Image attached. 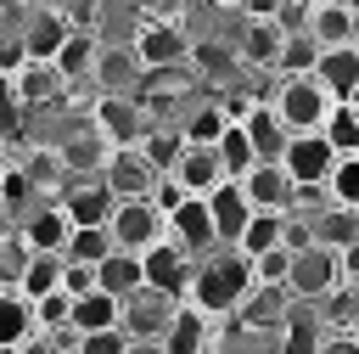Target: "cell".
<instances>
[{
  "instance_id": "obj_5",
  "label": "cell",
  "mask_w": 359,
  "mask_h": 354,
  "mask_svg": "<svg viewBox=\"0 0 359 354\" xmlns=\"http://www.w3.org/2000/svg\"><path fill=\"white\" fill-rule=\"evenodd\" d=\"M348 287V275H342V253H331V247H309V253H297L292 258V281H286V292L297 298V303H325V298H337Z\"/></svg>"
},
{
  "instance_id": "obj_45",
  "label": "cell",
  "mask_w": 359,
  "mask_h": 354,
  "mask_svg": "<svg viewBox=\"0 0 359 354\" xmlns=\"http://www.w3.org/2000/svg\"><path fill=\"white\" fill-rule=\"evenodd\" d=\"M22 96H17V79L11 73H0V140H17V129H22Z\"/></svg>"
},
{
  "instance_id": "obj_43",
  "label": "cell",
  "mask_w": 359,
  "mask_h": 354,
  "mask_svg": "<svg viewBox=\"0 0 359 354\" xmlns=\"http://www.w3.org/2000/svg\"><path fill=\"white\" fill-rule=\"evenodd\" d=\"M22 174H28L34 185H62V180H67V163H62L56 146H39V152L22 157Z\"/></svg>"
},
{
  "instance_id": "obj_37",
  "label": "cell",
  "mask_w": 359,
  "mask_h": 354,
  "mask_svg": "<svg viewBox=\"0 0 359 354\" xmlns=\"http://www.w3.org/2000/svg\"><path fill=\"white\" fill-rule=\"evenodd\" d=\"M224 129H230V118H224V107H219V101L196 107V112H191V118L180 124L185 146H219V140H224Z\"/></svg>"
},
{
  "instance_id": "obj_13",
  "label": "cell",
  "mask_w": 359,
  "mask_h": 354,
  "mask_svg": "<svg viewBox=\"0 0 359 354\" xmlns=\"http://www.w3.org/2000/svg\"><path fill=\"white\" fill-rule=\"evenodd\" d=\"M56 202L67 208V219H73V225H107V219H112V208H118V197H112V185H107L101 174H95V180H67Z\"/></svg>"
},
{
  "instance_id": "obj_29",
  "label": "cell",
  "mask_w": 359,
  "mask_h": 354,
  "mask_svg": "<svg viewBox=\"0 0 359 354\" xmlns=\"http://www.w3.org/2000/svg\"><path fill=\"white\" fill-rule=\"evenodd\" d=\"M17 96H22V107H50V101L67 96V79H62L56 62H28L17 73Z\"/></svg>"
},
{
  "instance_id": "obj_7",
  "label": "cell",
  "mask_w": 359,
  "mask_h": 354,
  "mask_svg": "<svg viewBox=\"0 0 359 354\" xmlns=\"http://www.w3.org/2000/svg\"><path fill=\"white\" fill-rule=\"evenodd\" d=\"M174 309H180V298H168V292H157V287H140V292H129L123 298V332L135 337V343H163L168 337V326H174Z\"/></svg>"
},
{
  "instance_id": "obj_51",
  "label": "cell",
  "mask_w": 359,
  "mask_h": 354,
  "mask_svg": "<svg viewBox=\"0 0 359 354\" xmlns=\"http://www.w3.org/2000/svg\"><path fill=\"white\" fill-rule=\"evenodd\" d=\"M320 354H359V337H353V332H331Z\"/></svg>"
},
{
  "instance_id": "obj_25",
  "label": "cell",
  "mask_w": 359,
  "mask_h": 354,
  "mask_svg": "<svg viewBox=\"0 0 359 354\" xmlns=\"http://www.w3.org/2000/svg\"><path fill=\"white\" fill-rule=\"evenodd\" d=\"M325 320H320V309L314 303H292V315H286V326H280V354H320L325 348Z\"/></svg>"
},
{
  "instance_id": "obj_1",
  "label": "cell",
  "mask_w": 359,
  "mask_h": 354,
  "mask_svg": "<svg viewBox=\"0 0 359 354\" xmlns=\"http://www.w3.org/2000/svg\"><path fill=\"white\" fill-rule=\"evenodd\" d=\"M252 287H258L252 258L236 253V247H213L208 258H196V275H191V292L185 298L196 309H208V315H236Z\"/></svg>"
},
{
  "instance_id": "obj_9",
  "label": "cell",
  "mask_w": 359,
  "mask_h": 354,
  "mask_svg": "<svg viewBox=\"0 0 359 354\" xmlns=\"http://www.w3.org/2000/svg\"><path fill=\"white\" fill-rule=\"evenodd\" d=\"M168 242H180L191 258H208L213 247H224V242H219V225H213L208 197H185V202L168 214Z\"/></svg>"
},
{
  "instance_id": "obj_15",
  "label": "cell",
  "mask_w": 359,
  "mask_h": 354,
  "mask_svg": "<svg viewBox=\"0 0 359 354\" xmlns=\"http://www.w3.org/2000/svg\"><path fill=\"white\" fill-rule=\"evenodd\" d=\"M241 191L252 208H269V214H292V197H297V180L280 169V163H258L241 174Z\"/></svg>"
},
{
  "instance_id": "obj_35",
  "label": "cell",
  "mask_w": 359,
  "mask_h": 354,
  "mask_svg": "<svg viewBox=\"0 0 359 354\" xmlns=\"http://www.w3.org/2000/svg\"><path fill=\"white\" fill-rule=\"evenodd\" d=\"M62 270H67V258H62V253H34V258H28V270H22V281H17V292H22L28 303H39L45 292H56V287H62Z\"/></svg>"
},
{
  "instance_id": "obj_23",
  "label": "cell",
  "mask_w": 359,
  "mask_h": 354,
  "mask_svg": "<svg viewBox=\"0 0 359 354\" xmlns=\"http://www.w3.org/2000/svg\"><path fill=\"white\" fill-rule=\"evenodd\" d=\"M174 180H180L191 197H208V191H219L230 174H224V163H219V146H185V157H180V169H174Z\"/></svg>"
},
{
  "instance_id": "obj_31",
  "label": "cell",
  "mask_w": 359,
  "mask_h": 354,
  "mask_svg": "<svg viewBox=\"0 0 359 354\" xmlns=\"http://www.w3.org/2000/svg\"><path fill=\"white\" fill-rule=\"evenodd\" d=\"M39 337V320H34V303L17 292V287H0V348H17Z\"/></svg>"
},
{
  "instance_id": "obj_53",
  "label": "cell",
  "mask_w": 359,
  "mask_h": 354,
  "mask_svg": "<svg viewBox=\"0 0 359 354\" xmlns=\"http://www.w3.org/2000/svg\"><path fill=\"white\" fill-rule=\"evenodd\" d=\"M342 275H348V287H359V242L342 247Z\"/></svg>"
},
{
  "instance_id": "obj_16",
  "label": "cell",
  "mask_w": 359,
  "mask_h": 354,
  "mask_svg": "<svg viewBox=\"0 0 359 354\" xmlns=\"http://www.w3.org/2000/svg\"><path fill=\"white\" fill-rule=\"evenodd\" d=\"M67 34H73V22H67L56 6H45V11H34V17H28V28H22L17 39H22L28 62H56V56H62V45H67Z\"/></svg>"
},
{
  "instance_id": "obj_44",
  "label": "cell",
  "mask_w": 359,
  "mask_h": 354,
  "mask_svg": "<svg viewBox=\"0 0 359 354\" xmlns=\"http://www.w3.org/2000/svg\"><path fill=\"white\" fill-rule=\"evenodd\" d=\"M292 247H269L264 258H252V275H258V287H286L292 281Z\"/></svg>"
},
{
  "instance_id": "obj_12",
  "label": "cell",
  "mask_w": 359,
  "mask_h": 354,
  "mask_svg": "<svg viewBox=\"0 0 359 354\" xmlns=\"http://www.w3.org/2000/svg\"><path fill=\"white\" fill-rule=\"evenodd\" d=\"M280 169H286L297 185H325V180H331V169H337V146H331L325 135H292V146H286Z\"/></svg>"
},
{
  "instance_id": "obj_52",
  "label": "cell",
  "mask_w": 359,
  "mask_h": 354,
  "mask_svg": "<svg viewBox=\"0 0 359 354\" xmlns=\"http://www.w3.org/2000/svg\"><path fill=\"white\" fill-rule=\"evenodd\" d=\"M286 0H241V17H280Z\"/></svg>"
},
{
  "instance_id": "obj_3",
  "label": "cell",
  "mask_w": 359,
  "mask_h": 354,
  "mask_svg": "<svg viewBox=\"0 0 359 354\" xmlns=\"http://www.w3.org/2000/svg\"><path fill=\"white\" fill-rule=\"evenodd\" d=\"M129 45H135V56H140L146 73H157V67H185L191 51H196V39H191V28H185L180 17H146Z\"/></svg>"
},
{
  "instance_id": "obj_42",
  "label": "cell",
  "mask_w": 359,
  "mask_h": 354,
  "mask_svg": "<svg viewBox=\"0 0 359 354\" xmlns=\"http://www.w3.org/2000/svg\"><path fill=\"white\" fill-rule=\"evenodd\" d=\"M325 197H331L337 208H353V214H359V157H337V169H331V180H325Z\"/></svg>"
},
{
  "instance_id": "obj_38",
  "label": "cell",
  "mask_w": 359,
  "mask_h": 354,
  "mask_svg": "<svg viewBox=\"0 0 359 354\" xmlns=\"http://www.w3.org/2000/svg\"><path fill=\"white\" fill-rule=\"evenodd\" d=\"M320 135L337 146V157H359V107H353V101H337Z\"/></svg>"
},
{
  "instance_id": "obj_20",
  "label": "cell",
  "mask_w": 359,
  "mask_h": 354,
  "mask_svg": "<svg viewBox=\"0 0 359 354\" xmlns=\"http://www.w3.org/2000/svg\"><path fill=\"white\" fill-rule=\"evenodd\" d=\"M56 152H62V163H67L73 180H95V174H107V163H112V146H107L95 129H79V135L56 140Z\"/></svg>"
},
{
  "instance_id": "obj_10",
  "label": "cell",
  "mask_w": 359,
  "mask_h": 354,
  "mask_svg": "<svg viewBox=\"0 0 359 354\" xmlns=\"http://www.w3.org/2000/svg\"><path fill=\"white\" fill-rule=\"evenodd\" d=\"M140 270H146V287H157V292H168V298H185L191 292V275H196V258L180 247V242H157V247H146L140 253Z\"/></svg>"
},
{
  "instance_id": "obj_2",
  "label": "cell",
  "mask_w": 359,
  "mask_h": 354,
  "mask_svg": "<svg viewBox=\"0 0 359 354\" xmlns=\"http://www.w3.org/2000/svg\"><path fill=\"white\" fill-rule=\"evenodd\" d=\"M269 107H275V118H280L292 135H320L337 101H331V90H325L314 73H303V79H275Z\"/></svg>"
},
{
  "instance_id": "obj_6",
  "label": "cell",
  "mask_w": 359,
  "mask_h": 354,
  "mask_svg": "<svg viewBox=\"0 0 359 354\" xmlns=\"http://www.w3.org/2000/svg\"><path fill=\"white\" fill-rule=\"evenodd\" d=\"M107 230H112V242H118L123 253H146V247H157V242L168 236V219L157 214V202H151V197H129V202H118V208H112Z\"/></svg>"
},
{
  "instance_id": "obj_46",
  "label": "cell",
  "mask_w": 359,
  "mask_h": 354,
  "mask_svg": "<svg viewBox=\"0 0 359 354\" xmlns=\"http://www.w3.org/2000/svg\"><path fill=\"white\" fill-rule=\"evenodd\" d=\"M129 332L123 326H112V332H90V337H79L73 343V354H129Z\"/></svg>"
},
{
  "instance_id": "obj_36",
  "label": "cell",
  "mask_w": 359,
  "mask_h": 354,
  "mask_svg": "<svg viewBox=\"0 0 359 354\" xmlns=\"http://www.w3.org/2000/svg\"><path fill=\"white\" fill-rule=\"evenodd\" d=\"M112 253H118V242H112L107 225H73V242H67L62 258H73V264H101V258H112Z\"/></svg>"
},
{
  "instance_id": "obj_30",
  "label": "cell",
  "mask_w": 359,
  "mask_h": 354,
  "mask_svg": "<svg viewBox=\"0 0 359 354\" xmlns=\"http://www.w3.org/2000/svg\"><path fill=\"white\" fill-rule=\"evenodd\" d=\"M135 152H140V157L157 169V180H163V174L180 169V157H185V135H180V124H151V129L140 135Z\"/></svg>"
},
{
  "instance_id": "obj_17",
  "label": "cell",
  "mask_w": 359,
  "mask_h": 354,
  "mask_svg": "<svg viewBox=\"0 0 359 354\" xmlns=\"http://www.w3.org/2000/svg\"><path fill=\"white\" fill-rule=\"evenodd\" d=\"M140 79H146V67H140L135 45H107L101 51V62H95V90L101 96H135Z\"/></svg>"
},
{
  "instance_id": "obj_22",
  "label": "cell",
  "mask_w": 359,
  "mask_h": 354,
  "mask_svg": "<svg viewBox=\"0 0 359 354\" xmlns=\"http://www.w3.org/2000/svg\"><path fill=\"white\" fill-rule=\"evenodd\" d=\"M247 140H252V152H258V163H280L286 157V146H292V129L275 118V107L269 101H258L252 112H247Z\"/></svg>"
},
{
  "instance_id": "obj_34",
  "label": "cell",
  "mask_w": 359,
  "mask_h": 354,
  "mask_svg": "<svg viewBox=\"0 0 359 354\" xmlns=\"http://www.w3.org/2000/svg\"><path fill=\"white\" fill-rule=\"evenodd\" d=\"M269 247H286V214H269V208H258V214L247 219V230H241L236 253H247V258H264Z\"/></svg>"
},
{
  "instance_id": "obj_60",
  "label": "cell",
  "mask_w": 359,
  "mask_h": 354,
  "mask_svg": "<svg viewBox=\"0 0 359 354\" xmlns=\"http://www.w3.org/2000/svg\"><path fill=\"white\" fill-rule=\"evenodd\" d=\"M353 107H359V101H353Z\"/></svg>"
},
{
  "instance_id": "obj_33",
  "label": "cell",
  "mask_w": 359,
  "mask_h": 354,
  "mask_svg": "<svg viewBox=\"0 0 359 354\" xmlns=\"http://www.w3.org/2000/svg\"><path fill=\"white\" fill-rule=\"evenodd\" d=\"M309 225H314V242H320V247H331V253H342V247H353V242H359V214H353V208L325 202L320 214H309Z\"/></svg>"
},
{
  "instance_id": "obj_59",
  "label": "cell",
  "mask_w": 359,
  "mask_h": 354,
  "mask_svg": "<svg viewBox=\"0 0 359 354\" xmlns=\"http://www.w3.org/2000/svg\"><path fill=\"white\" fill-rule=\"evenodd\" d=\"M353 51H359V39H353Z\"/></svg>"
},
{
  "instance_id": "obj_24",
  "label": "cell",
  "mask_w": 359,
  "mask_h": 354,
  "mask_svg": "<svg viewBox=\"0 0 359 354\" xmlns=\"http://www.w3.org/2000/svg\"><path fill=\"white\" fill-rule=\"evenodd\" d=\"M314 79L331 90V101H359V51H353V45L320 51V67H314Z\"/></svg>"
},
{
  "instance_id": "obj_40",
  "label": "cell",
  "mask_w": 359,
  "mask_h": 354,
  "mask_svg": "<svg viewBox=\"0 0 359 354\" xmlns=\"http://www.w3.org/2000/svg\"><path fill=\"white\" fill-rule=\"evenodd\" d=\"M219 163H224V174H230V180H241L247 169H258V152H252V140H247V129H241V124H230V129H224V140H219Z\"/></svg>"
},
{
  "instance_id": "obj_56",
  "label": "cell",
  "mask_w": 359,
  "mask_h": 354,
  "mask_svg": "<svg viewBox=\"0 0 359 354\" xmlns=\"http://www.w3.org/2000/svg\"><path fill=\"white\" fill-rule=\"evenodd\" d=\"M67 6H90V0H67Z\"/></svg>"
},
{
  "instance_id": "obj_19",
  "label": "cell",
  "mask_w": 359,
  "mask_h": 354,
  "mask_svg": "<svg viewBox=\"0 0 359 354\" xmlns=\"http://www.w3.org/2000/svg\"><path fill=\"white\" fill-rule=\"evenodd\" d=\"M208 208H213V225H219V242H224V247H236V242H241V230H247V219L258 214V208L247 202L241 180H224L219 191H208Z\"/></svg>"
},
{
  "instance_id": "obj_61",
  "label": "cell",
  "mask_w": 359,
  "mask_h": 354,
  "mask_svg": "<svg viewBox=\"0 0 359 354\" xmlns=\"http://www.w3.org/2000/svg\"><path fill=\"white\" fill-rule=\"evenodd\" d=\"M28 6H34V0H28Z\"/></svg>"
},
{
  "instance_id": "obj_11",
  "label": "cell",
  "mask_w": 359,
  "mask_h": 354,
  "mask_svg": "<svg viewBox=\"0 0 359 354\" xmlns=\"http://www.w3.org/2000/svg\"><path fill=\"white\" fill-rule=\"evenodd\" d=\"M17 236H22L34 253H67V242H73V219H67L62 202H34V208H22Z\"/></svg>"
},
{
  "instance_id": "obj_14",
  "label": "cell",
  "mask_w": 359,
  "mask_h": 354,
  "mask_svg": "<svg viewBox=\"0 0 359 354\" xmlns=\"http://www.w3.org/2000/svg\"><path fill=\"white\" fill-rule=\"evenodd\" d=\"M309 34L320 51H337V45H353L359 39V11L348 0H309Z\"/></svg>"
},
{
  "instance_id": "obj_49",
  "label": "cell",
  "mask_w": 359,
  "mask_h": 354,
  "mask_svg": "<svg viewBox=\"0 0 359 354\" xmlns=\"http://www.w3.org/2000/svg\"><path fill=\"white\" fill-rule=\"evenodd\" d=\"M62 292H73V298L95 292V264H73V258H67V270H62Z\"/></svg>"
},
{
  "instance_id": "obj_58",
  "label": "cell",
  "mask_w": 359,
  "mask_h": 354,
  "mask_svg": "<svg viewBox=\"0 0 359 354\" xmlns=\"http://www.w3.org/2000/svg\"><path fill=\"white\" fill-rule=\"evenodd\" d=\"M348 6H353V11H359V0H348Z\"/></svg>"
},
{
  "instance_id": "obj_21",
  "label": "cell",
  "mask_w": 359,
  "mask_h": 354,
  "mask_svg": "<svg viewBox=\"0 0 359 354\" xmlns=\"http://www.w3.org/2000/svg\"><path fill=\"white\" fill-rule=\"evenodd\" d=\"M208 337H213V315H208V309H196L191 298H180V309H174V326H168L163 348H168V354H208Z\"/></svg>"
},
{
  "instance_id": "obj_50",
  "label": "cell",
  "mask_w": 359,
  "mask_h": 354,
  "mask_svg": "<svg viewBox=\"0 0 359 354\" xmlns=\"http://www.w3.org/2000/svg\"><path fill=\"white\" fill-rule=\"evenodd\" d=\"M11 354H67V348H62L56 337H45V332H39V337H28V343H17Z\"/></svg>"
},
{
  "instance_id": "obj_54",
  "label": "cell",
  "mask_w": 359,
  "mask_h": 354,
  "mask_svg": "<svg viewBox=\"0 0 359 354\" xmlns=\"http://www.w3.org/2000/svg\"><path fill=\"white\" fill-rule=\"evenodd\" d=\"M129 354H168V348H163V343L151 337V343H129Z\"/></svg>"
},
{
  "instance_id": "obj_57",
  "label": "cell",
  "mask_w": 359,
  "mask_h": 354,
  "mask_svg": "<svg viewBox=\"0 0 359 354\" xmlns=\"http://www.w3.org/2000/svg\"><path fill=\"white\" fill-rule=\"evenodd\" d=\"M6 6H11V0H0V17H6Z\"/></svg>"
},
{
  "instance_id": "obj_32",
  "label": "cell",
  "mask_w": 359,
  "mask_h": 354,
  "mask_svg": "<svg viewBox=\"0 0 359 354\" xmlns=\"http://www.w3.org/2000/svg\"><path fill=\"white\" fill-rule=\"evenodd\" d=\"M95 287L101 292H112V298H129V292H140L146 287V270H140V253H112V258H101L95 264Z\"/></svg>"
},
{
  "instance_id": "obj_41",
  "label": "cell",
  "mask_w": 359,
  "mask_h": 354,
  "mask_svg": "<svg viewBox=\"0 0 359 354\" xmlns=\"http://www.w3.org/2000/svg\"><path fill=\"white\" fill-rule=\"evenodd\" d=\"M73 303H79V298H73V292H62V287H56V292H45V298L34 303L39 332H45V337H62V332L73 326Z\"/></svg>"
},
{
  "instance_id": "obj_26",
  "label": "cell",
  "mask_w": 359,
  "mask_h": 354,
  "mask_svg": "<svg viewBox=\"0 0 359 354\" xmlns=\"http://www.w3.org/2000/svg\"><path fill=\"white\" fill-rule=\"evenodd\" d=\"M101 51H107V45H101L90 28H73L67 45H62V56H56L62 79H67V84H95V62H101Z\"/></svg>"
},
{
  "instance_id": "obj_18",
  "label": "cell",
  "mask_w": 359,
  "mask_h": 354,
  "mask_svg": "<svg viewBox=\"0 0 359 354\" xmlns=\"http://www.w3.org/2000/svg\"><path fill=\"white\" fill-rule=\"evenodd\" d=\"M101 180L112 185V197H118V202H129V197H151L157 169H151L135 146H123V152H112V163H107V174H101Z\"/></svg>"
},
{
  "instance_id": "obj_55",
  "label": "cell",
  "mask_w": 359,
  "mask_h": 354,
  "mask_svg": "<svg viewBox=\"0 0 359 354\" xmlns=\"http://www.w3.org/2000/svg\"><path fill=\"white\" fill-rule=\"evenodd\" d=\"M6 219H11V208H6V197H0V230H11V225H6Z\"/></svg>"
},
{
  "instance_id": "obj_8",
  "label": "cell",
  "mask_w": 359,
  "mask_h": 354,
  "mask_svg": "<svg viewBox=\"0 0 359 354\" xmlns=\"http://www.w3.org/2000/svg\"><path fill=\"white\" fill-rule=\"evenodd\" d=\"M280 51H286V22H280V17H241V34H236L241 67L275 73V67H280Z\"/></svg>"
},
{
  "instance_id": "obj_39",
  "label": "cell",
  "mask_w": 359,
  "mask_h": 354,
  "mask_svg": "<svg viewBox=\"0 0 359 354\" xmlns=\"http://www.w3.org/2000/svg\"><path fill=\"white\" fill-rule=\"evenodd\" d=\"M314 67H320V45H314V34H286V51H280L275 79H303V73H314Z\"/></svg>"
},
{
  "instance_id": "obj_48",
  "label": "cell",
  "mask_w": 359,
  "mask_h": 354,
  "mask_svg": "<svg viewBox=\"0 0 359 354\" xmlns=\"http://www.w3.org/2000/svg\"><path fill=\"white\" fill-rule=\"evenodd\" d=\"M0 197H6V208L17 214V208H22L28 197H39V185H34V180H28L22 169H6V174H0Z\"/></svg>"
},
{
  "instance_id": "obj_47",
  "label": "cell",
  "mask_w": 359,
  "mask_h": 354,
  "mask_svg": "<svg viewBox=\"0 0 359 354\" xmlns=\"http://www.w3.org/2000/svg\"><path fill=\"white\" fill-rule=\"evenodd\" d=\"M230 62H241V56H236V45L224 51V45H208V39H196V51H191V67H196V73H224Z\"/></svg>"
},
{
  "instance_id": "obj_27",
  "label": "cell",
  "mask_w": 359,
  "mask_h": 354,
  "mask_svg": "<svg viewBox=\"0 0 359 354\" xmlns=\"http://www.w3.org/2000/svg\"><path fill=\"white\" fill-rule=\"evenodd\" d=\"M292 303H297V298H292L286 287H252V292H247V303H241L236 315H241V326H252V332H258V326L280 332V326H286V315H292Z\"/></svg>"
},
{
  "instance_id": "obj_28",
  "label": "cell",
  "mask_w": 359,
  "mask_h": 354,
  "mask_svg": "<svg viewBox=\"0 0 359 354\" xmlns=\"http://www.w3.org/2000/svg\"><path fill=\"white\" fill-rule=\"evenodd\" d=\"M118 320H123V298H112V292L95 287V292H84V298L73 303V326H67V332H73V337H90V332H112Z\"/></svg>"
},
{
  "instance_id": "obj_4",
  "label": "cell",
  "mask_w": 359,
  "mask_h": 354,
  "mask_svg": "<svg viewBox=\"0 0 359 354\" xmlns=\"http://www.w3.org/2000/svg\"><path fill=\"white\" fill-rule=\"evenodd\" d=\"M90 129H95L112 152H123V146H140V135L151 129V118H146L140 96H101V90H95V101H90Z\"/></svg>"
}]
</instances>
